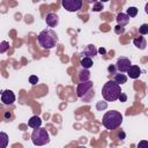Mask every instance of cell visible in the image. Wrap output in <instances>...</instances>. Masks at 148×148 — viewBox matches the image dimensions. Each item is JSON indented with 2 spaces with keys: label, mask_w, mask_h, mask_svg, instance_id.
<instances>
[{
  "label": "cell",
  "mask_w": 148,
  "mask_h": 148,
  "mask_svg": "<svg viewBox=\"0 0 148 148\" xmlns=\"http://www.w3.org/2000/svg\"><path fill=\"white\" fill-rule=\"evenodd\" d=\"M1 102L6 105H12L15 102V95L12 90H3L1 92Z\"/></svg>",
  "instance_id": "ba28073f"
},
{
  "label": "cell",
  "mask_w": 148,
  "mask_h": 148,
  "mask_svg": "<svg viewBox=\"0 0 148 148\" xmlns=\"http://www.w3.org/2000/svg\"><path fill=\"white\" fill-rule=\"evenodd\" d=\"M106 108H108V103L104 102V101H99V102H97V104H96V109H97L98 111H103V110H105Z\"/></svg>",
  "instance_id": "ffe728a7"
},
{
  "label": "cell",
  "mask_w": 148,
  "mask_h": 148,
  "mask_svg": "<svg viewBox=\"0 0 148 148\" xmlns=\"http://www.w3.org/2000/svg\"><path fill=\"white\" fill-rule=\"evenodd\" d=\"M120 94H121V88L113 80H110L106 83H104L102 88V96L108 102L117 101Z\"/></svg>",
  "instance_id": "7a4b0ae2"
},
{
  "label": "cell",
  "mask_w": 148,
  "mask_h": 148,
  "mask_svg": "<svg viewBox=\"0 0 148 148\" xmlns=\"http://www.w3.org/2000/svg\"><path fill=\"white\" fill-rule=\"evenodd\" d=\"M133 44H134L138 49H141V50L146 49V46H147V42H146V39H145L142 36L135 37V38L133 39Z\"/></svg>",
  "instance_id": "4fadbf2b"
},
{
  "label": "cell",
  "mask_w": 148,
  "mask_h": 148,
  "mask_svg": "<svg viewBox=\"0 0 148 148\" xmlns=\"http://www.w3.org/2000/svg\"><path fill=\"white\" fill-rule=\"evenodd\" d=\"M128 17H135L138 15V8L136 7H128L127 8V12L125 13Z\"/></svg>",
  "instance_id": "d6986e66"
},
{
  "label": "cell",
  "mask_w": 148,
  "mask_h": 148,
  "mask_svg": "<svg viewBox=\"0 0 148 148\" xmlns=\"http://www.w3.org/2000/svg\"><path fill=\"white\" fill-rule=\"evenodd\" d=\"M108 72H109L110 74H116V73H117L116 66H114V65H109V66H108Z\"/></svg>",
  "instance_id": "484cf974"
},
{
  "label": "cell",
  "mask_w": 148,
  "mask_h": 148,
  "mask_svg": "<svg viewBox=\"0 0 148 148\" xmlns=\"http://www.w3.org/2000/svg\"><path fill=\"white\" fill-rule=\"evenodd\" d=\"M61 5L67 12H77L82 7V1L81 0H62Z\"/></svg>",
  "instance_id": "8992f818"
},
{
  "label": "cell",
  "mask_w": 148,
  "mask_h": 148,
  "mask_svg": "<svg viewBox=\"0 0 148 148\" xmlns=\"http://www.w3.org/2000/svg\"><path fill=\"white\" fill-rule=\"evenodd\" d=\"M132 65V62H131V60L128 59V58H126V57H120V58H118V60H117V62H116V69L119 72V73H125L127 69H128V67Z\"/></svg>",
  "instance_id": "52a82bcc"
},
{
  "label": "cell",
  "mask_w": 148,
  "mask_h": 148,
  "mask_svg": "<svg viewBox=\"0 0 148 148\" xmlns=\"http://www.w3.org/2000/svg\"><path fill=\"white\" fill-rule=\"evenodd\" d=\"M97 54V49L94 44H89L84 47V50L81 52V56H84L87 58H92Z\"/></svg>",
  "instance_id": "30bf717a"
},
{
  "label": "cell",
  "mask_w": 148,
  "mask_h": 148,
  "mask_svg": "<svg viewBox=\"0 0 148 148\" xmlns=\"http://www.w3.org/2000/svg\"><path fill=\"white\" fill-rule=\"evenodd\" d=\"M121 123H123V114L116 110L108 111L102 118V124L106 130H116L121 125Z\"/></svg>",
  "instance_id": "3957f363"
},
{
  "label": "cell",
  "mask_w": 148,
  "mask_h": 148,
  "mask_svg": "<svg viewBox=\"0 0 148 148\" xmlns=\"http://www.w3.org/2000/svg\"><path fill=\"white\" fill-rule=\"evenodd\" d=\"M28 125H29L30 127H32V128H38V127H40V125H42V119H40L39 117H37V116H34V117H31V118L29 119Z\"/></svg>",
  "instance_id": "5bb4252c"
},
{
  "label": "cell",
  "mask_w": 148,
  "mask_h": 148,
  "mask_svg": "<svg viewBox=\"0 0 148 148\" xmlns=\"http://www.w3.org/2000/svg\"><path fill=\"white\" fill-rule=\"evenodd\" d=\"M117 84H123V83H126V81H127V76L125 75V74H123V73H116L114 74V80H113Z\"/></svg>",
  "instance_id": "e0dca14e"
},
{
  "label": "cell",
  "mask_w": 148,
  "mask_h": 148,
  "mask_svg": "<svg viewBox=\"0 0 148 148\" xmlns=\"http://www.w3.org/2000/svg\"><path fill=\"white\" fill-rule=\"evenodd\" d=\"M38 44L43 47V49H52L57 45L58 43V36L57 34L52 30V29H45L43 31H40V34L37 37Z\"/></svg>",
  "instance_id": "6da1fadb"
},
{
  "label": "cell",
  "mask_w": 148,
  "mask_h": 148,
  "mask_svg": "<svg viewBox=\"0 0 148 148\" xmlns=\"http://www.w3.org/2000/svg\"><path fill=\"white\" fill-rule=\"evenodd\" d=\"M92 82L91 81H86V82H80L77 84V88H76V94L80 98H84L87 96V94L91 92V89H92Z\"/></svg>",
  "instance_id": "5b68a950"
},
{
  "label": "cell",
  "mask_w": 148,
  "mask_h": 148,
  "mask_svg": "<svg viewBox=\"0 0 148 148\" xmlns=\"http://www.w3.org/2000/svg\"><path fill=\"white\" fill-rule=\"evenodd\" d=\"M76 148H87V147H86V146H77Z\"/></svg>",
  "instance_id": "1f68e13d"
},
{
  "label": "cell",
  "mask_w": 148,
  "mask_h": 148,
  "mask_svg": "<svg viewBox=\"0 0 148 148\" xmlns=\"http://www.w3.org/2000/svg\"><path fill=\"white\" fill-rule=\"evenodd\" d=\"M139 32H140L141 35H146V34H148V24H147V23H143V24L139 28Z\"/></svg>",
  "instance_id": "603a6c76"
},
{
  "label": "cell",
  "mask_w": 148,
  "mask_h": 148,
  "mask_svg": "<svg viewBox=\"0 0 148 148\" xmlns=\"http://www.w3.org/2000/svg\"><path fill=\"white\" fill-rule=\"evenodd\" d=\"M10 118H12V113H10L9 111H6V112H5V119L9 120Z\"/></svg>",
  "instance_id": "f546056e"
},
{
  "label": "cell",
  "mask_w": 148,
  "mask_h": 148,
  "mask_svg": "<svg viewBox=\"0 0 148 148\" xmlns=\"http://www.w3.org/2000/svg\"><path fill=\"white\" fill-rule=\"evenodd\" d=\"M102 9H103V3L99 1H95L94 6H92V10L94 12H101Z\"/></svg>",
  "instance_id": "7402d4cb"
},
{
  "label": "cell",
  "mask_w": 148,
  "mask_h": 148,
  "mask_svg": "<svg viewBox=\"0 0 148 148\" xmlns=\"http://www.w3.org/2000/svg\"><path fill=\"white\" fill-rule=\"evenodd\" d=\"M116 20H117V22H118V25H121V27H124V25H126V24L128 23V21H130V17H128V16H127L125 13H119V14L117 15Z\"/></svg>",
  "instance_id": "7c38bea8"
},
{
  "label": "cell",
  "mask_w": 148,
  "mask_h": 148,
  "mask_svg": "<svg viewBox=\"0 0 148 148\" xmlns=\"http://www.w3.org/2000/svg\"><path fill=\"white\" fill-rule=\"evenodd\" d=\"M8 145V135L5 132H0V148H6Z\"/></svg>",
  "instance_id": "ac0fdd59"
},
{
  "label": "cell",
  "mask_w": 148,
  "mask_h": 148,
  "mask_svg": "<svg viewBox=\"0 0 148 148\" xmlns=\"http://www.w3.org/2000/svg\"><path fill=\"white\" fill-rule=\"evenodd\" d=\"M29 82H30L31 84H36V83L38 82V77H37L36 75H31V76L29 77Z\"/></svg>",
  "instance_id": "4316f807"
},
{
  "label": "cell",
  "mask_w": 148,
  "mask_h": 148,
  "mask_svg": "<svg viewBox=\"0 0 148 148\" xmlns=\"http://www.w3.org/2000/svg\"><path fill=\"white\" fill-rule=\"evenodd\" d=\"M45 21H46V24L51 28H54L58 25L59 23V16L56 14V13H49L45 17Z\"/></svg>",
  "instance_id": "9c48e42d"
},
{
  "label": "cell",
  "mask_w": 148,
  "mask_h": 148,
  "mask_svg": "<svg viewBox=\"0 0 148 148\" xmlns=\"http://www.w3.org/2000/svg\"><path fill=\"white\" fill-rule=\"evenodd\" d=\"M118 99H119L120 102H126V99H127V96H126V94H124V92H121V94L119 95V97H118Z\"/></svg>",
  "instance_id": "83f0119b"
},
{
  "label": "cell",
  "mask_w": 148,
  "mask_h": 148,
  "mask_svg": "<svg viewBox=\"0 0 148 148\" xmlns=\"http://www.w3.org/2000/svg\"><path fill=\"white\" fill-rule=\"evenodd\" d=\"M31 140H32V143L36 146H44L50 142V135H49L46 128L38 127L32 131Z\"/></svg>",
  "instance_id": "277c9868"
},
{
  "label": "cell",
  "mask_w": 148,
  "mask_h": 148,
  "mask_svg": "<svg viewBox=\"0 0 148 148\" xmlns=\"http://www.w3.org/2000/svg\"><path fill=\"white\" fill-rule=\"evenodd\" d=\"M126 72H127L128 76H130L131 79H138V77L140 76V74H141V69H140V67L136 66V65H131Z\"/></svg>",
  "instance_id": "8fae6325"
},
{
  "label": "cell",
  "mask_w": 148,
  "mask_h": 148,
  "mask_svg": "<svg viewBox=\"0 0 148 148\" xmlns=\"http://www.w3.org/2000/svg\"><path fill=\"white\" fill-rule=\"evenodd\" d=\"M97 52H98V53H101V54H105V53H106V51H105V49H103V47H101V49H98V50H97Z\"/></svg>",
  "instance_id": "4dcf8cb0"
},
{
  "label": "cell",
  "mask_w": 148,
  "mask_h": 148,
  "mask_svg": "<svg viewBox=\"0 0 148 148\" xmlns=\"http://www.w3.org/2000/svg\"><path fill=\"white\" fill-rule=\"evenodd\" d=\"M125 136H126V134H125V132H123V131L118 134V139H119V140H124V139H125Z\"/></svg>",
  "instance_id": "f1b7e54d"
},
{
  "label": "cell",
  "mask_w": 148,
  "mask_h": 148,
  "mask_svg": "<svg viewBox=\"0 0 148 148\" xmlns=\"http://www.w3.org/2000/svg\"><path fill=\"white\" fill-rule=\"evenodd\" d=\"M8 49H9V43H8V42L3 40V42H1V43H0V53L6 52Z\"/></svg>",
  "instance_id": "44dd1931"
},
{
  "label": "cell",
  "mask_w": 148,
  "mask_h": 148,
  "mask_svg": "<svg viewBox=\"0 0 148 148\" xmlns=\"http://www.w3.org/2000/svg\"><path fill=\"white\" fill-rule=\"evenodd\" d=\"M114 32L117 34V35H120V34H124L125 32V28L124 27H121V25H116L114 27Z\"/></svg>",
  "instance_id": "cb8c5ba5"
},
{
  "label": "cell",
  "mask_w": 148,
  "mask_h": 148,
  "mask_svg": "<svg viewBox=\"0 0 148 148\" xmlns=\"http://www.w3.org/2000/svg\"><path fill=\"white\" fill-rule=\"evenodd\" d=\"M80 64H81L82 68H84V69H89V68L94 65L92 59H91V58H87V57H83V58L80 60Z\"/></svg>",
  "instance_id": "2e32d148"
},
{
  "label": "cell",
  "mask_w": 148,
  "mask_h": 148,
  "mask_svg": "<svg viewBox=\"0 0 148 148\" xmlns=\"http://www.w3.org/2000/svg\"><path fill=\"white\" fill-rule=\"evenodd\" d=\"M146 13H148V3L146 5Z\"/></svg>",
  "instance_id": "d6a6232c"
},
{
  "label": "cell",
  "mask_w": 148,
  "mask_h": 148,
  "mask_svg": "<svg viewBox=\"0 0 148 148\" xmlns=\"http://www.w3.org/2000/svg\"><path fill=\"white\" fill-rule=\"evenodd\" d=\"M89 79H90V72L88 69L82 68V69L79 71V80H80V82L89 81Z\"/></svg>",
  "instance_id": "9a60e30c"
},
{
  "label": "cell",
  "mask_w": 148,
  "mask_h": 148,
  "mask_svg": "<svg viewBox=\"0 0 148 148\" xmlns=\"http://www.w3.org/2000/svg\"><path fill=\"white\" fill-rule=\"evenodd\" d=\"M138 148H148V141L147 140H141L138 143Z\"/></svg>",
  "instance_id": "d4e9b609"
}]
</instances>
